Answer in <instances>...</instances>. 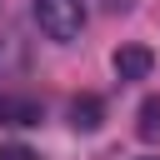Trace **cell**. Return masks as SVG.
Here are the masks:
<instances>
[{"label": "cell", "instance_id": "cell-1", "mask_svg": "<svg viewBox=\"0 0 160 160\" xmlns=\"http://www.w3.org/2000/svg\"><path fill=\"white\" fill-rule=\"evenodd\" d=\"M35 25H40L55 45H70V40H80V30H85V5H80V0H35Z\"/></svg>", "mask_w": 160, "mask_h": 160}, {"label": "cell", "instance_id": "cell-2", "mask_svg": "<svg viewBox=\"0 0 160 160\" xmlns=\"http://www.w3.org/2000/svg\"><path fill=\"white\" fill-rule=\"evenodd\" d=\"M110 65H115V75H120V80H145V75L155 70V55H150L145 45H120Z\"/></svg>", "mask_w": 160, "mask_h": 160}, {"label": "cell", "instance_id": "cell-3", "mask_svg": "<svg viewBox=\"0 0 160 160\" xmlns=\"http://www.w3.org/2000/svg\"><path fill=\"white\" fill-rule=\"evenodd\" d=\"M45 105L30 95H0V125H40Z\"/></svg>", "mask_w": 160, "mask_h": 160}, {"label": "cell", "instance_id": "cell-4", "mask_svg": "<svg viewBox=\"0 0 160 160\" xmlns=\"http://www.w3.org/2000/svg\"><path fill=\"white\" fill-rule=\"evenodd\" d=\"M100 120H105L100 95H75V100H70V125H75V130H100Z\"/></svg>", "mask_w": 160, "mask_h": 160}, {"label": "cell", "instance_id": "cell-5", "mask_svg": "<svg viewBox=\"0 0 160 160\" xmlns=\"http://www.w3.org/2000/svg\"><path fill=\"white\" fill-rule=\"evenodd\" d=\"M135 135L140 140H160V95H145L140 100V110H135Z\"/></svg>", "mask_w": 160, "mask_h": 160}, {"label": "cell", "instance_id": "cell-6", "mask_svg": "<svg viewBox=\"0 0 160 160\" xmlns=\"http://www.w3.org/2000/svg\"><path fill=\"white\" fill-rule=\"evenodd\" d=\"M0 160H40L30 145H20V140H10V145H0Z\"/></svg>", "mask_w": 160, "mask_h": 160}]
</instances>
